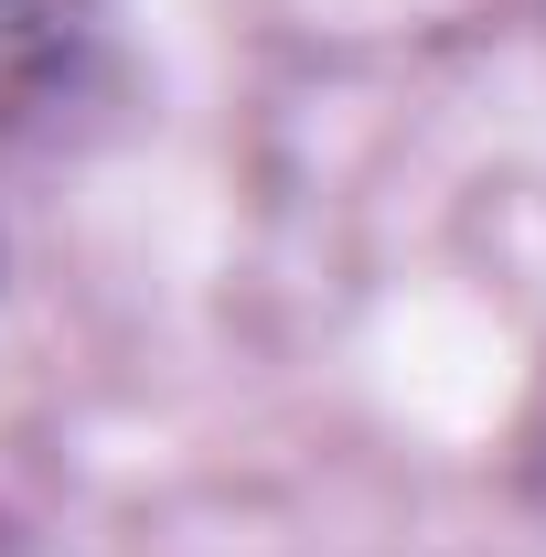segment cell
<instances>
[{"instance_id":"1","label":"cell","mask_w":546,"mask_h":557,"mask_svg":"<svg viewBox=\"0 0 546 557\" xmlns=\"http://www.w3.org/2000/svg\"><path fill=\"white\" fill-rule=\"evenodd\" d=\"M97 75V22L75 0H0V139L54 129Z\"/></svg>"}]
</instances>
